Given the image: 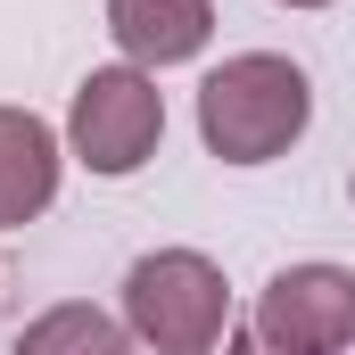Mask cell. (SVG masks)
<instances>
[{
	"instance_id": "1",
	"label": "cell",
	"mask_w": 355,
	"mask_h": 355,
	"mask_svg": "<svg viewBox=\"0 0 355 355\" xmlns=\"http://www.w3.org/2000/svg\"><path fill=\"white\" fill-rule=\"evenodd\" d=\"M314 124V91L289 58L248 50V58H223L207 83H198V132L223 166H272L297 132Z\"/></svg>"
},
{
	"instance_id": "4",
	"label": "cell",
	"mask_w": 355,
	"mask_h": 355,
	"mask_svg": "<svg viewBox=\"0 0 355 355\" xmlns=\"http://www.w3.org/2000/svg\"><path fill=\"white\" fill-rule=\"evenodd\" d=\"M257 339L272 355H339L355 339V272H339V265L272 272L265 306H257Z\"/></svg>"
},
{
	"instance_id": "5",
	"label": "cell",
	"mask_w": 355,
	"mask_h": 355,
	"mask_svg": "<svg viewBox=\"0 0 355 355\" xmlns=\"http://www.w3.org/2000/svg\"><path fill=\"white\" fill-rule=\"evenodd\" d=\"M107 33L132 67H182L215 33V0H107Z\"/></svg>"
},
{
	"instance_id": "7",
	"label": "cell",
	"mask_w": 355,
	"mask_h": 355,
	"mask_svg": "<svg viewBox=\"0 0 355 355\" xmlns=\"http://www.w3.org/2000/svg\"><path fill=\"white\" fill-rule=\"evenodd\" d=\"M8 355H132V339H124V322L99 314V306H50L42 322L17 331Z\"/></svg>"
},
{
	"instance_id": "2",
	"label": "cell",
	"mask_w": 355,
	"mask_h": 355,
	"mask_svg": "<svg viewBox=\"0 0 355 355\" xmlns=\"http://www.w3.org/2000/svg\"><path fill=\"white\" fill-rule=\"evenodd\" d=\"M232 322V289L198 248H157L124 272V331L157 355H207Z\"/></svg>"
},
{
	"instance_id": "8",
	"label": "cell",
	"mask_w": 355,
	"mask_h": 355,
	"mask_svg": "<svg viewBox=\"0 0 355 355\" xmlns=\"http://www.w3.org/2000/svg\"><path fill=\"white\" fill-rule=\"evenodd\" d=\"M281 8H331V0H281Z\"/></svg>"
},
{
	"instance_id": "3",
	"label": "cell",
	"mask_w": 355,
	"mask_h": 355,
	"mask_svg": "<svg viewBox=\"0 0 355 355\" xmlns=\"http://www.w3.org/2000/svg\"><path fill=\"white\" fill-rule=\"evenodd\" d=\"M67 141L91 174H141L166 141V91L149 83V67H91L67 107Z\"/></svg>"
},
{
	"instance_id": "6",
	"label": "cell",
	"mask_w": 355,
	"mask_h": 355,
	"mask_svg": "<svg viewBox=\"0 0 355 355\" xmlns=\"http://www.w3.org/2000/svg\"><path fill=\"white\" fill-rule=\"evenodd\" d=\"M58 198V132L33 107H0V232L33 223Z\"/></svg>"
}]
</instances>
